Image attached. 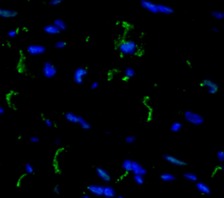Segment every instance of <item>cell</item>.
<instances>
[{"mask_svg":"<svg viewBox=\"0 0 224 198\" xmlns=\"http://www.w3.org/2000/svg\"><path fill=\"white\" fill-rule=\"evenodd\" d=\"M104 133H106V134H110V131H104Z\"/></svg>","mask_w":224,"mask_h":198,"instance_id":"41","label":"cell"},{"mask_svg":"<svg viewBox=\"0 0 224 198\" xmlns=\"http://www.w3.org/2000/svg\"><path fill=\"white\" fill-rule=\"evenodd\" d=\"M183 176H184V178H185L186 180H187V181H193V182L198 181V176H197L196 174H195L190 173V172H186V173H185L184 174H183Z\"/></svg>","mask_w":224,"mask_h":198,"instance_id":"22","label":"cell"},{"mask_svg":"<svg viewBox=\"0 0 224 198\" xmlns=\"http://www.w3.org/2000/svg\"><path fill=\"white\" fill-rule=\"evenodd\" d=\"M96 174L97 175L100 177L102 181L105 183H109L111 180V176L110 174H109L108 171H106L104 169H102V168H96Z\"/></svg>","mask_w":224,"mask_h":198,"instance_id":"12","label":"cell"},{"mask_svg":"<svg viewBox=\"0 0 224 198\" xmlns=\"http://www.w3.org/2000/svg\"><path fill=\"white\" fill-rule=\"evenodd\" d=\"M42 73L44 76H46L47 78H54L57 74V68L54 64L47 62L43 65Z\"/></svg>","mask_w":224,"mask_h":198,"instance_id":"4","label":"cell"},{"mask_svg":"<svg viewBox=\"0 0 224 198\" xmlns=\"http://www.w3.org/2000/svg\"><path fill=\"white\" fill-rule=\"evenodd\" d=\"M158 11H159V13H162L165 15H170L174 13V10L171 6L163 4H158Z\"/></svg>","mask_w":224,"mask_h":198,"instance_id":"15","label":"cell"},{"mask_svg":"<svg viewBox=\"0 0 224 198\" xmlns=\"http://www.w3.org/2000/svg\"><path fill=\"white\" fill-rule=\"evenodd\" d=\"M18 16V12L15 10L0 7V18L3 19H12Z\"/></svg>","mask_w":224,"mask_h":198,"instance_id":"11","label":"cell"},{"mask_svg":"<svg viewBox=\"0 0 224 198\" xmlns=\"http://www.w3.org/2000/svg\"><path fill=\"white\" fill-rule=\"evenodd\" d=\"M81 198H89V196L88 195H83V196H82Z\"/></svg>","mask_w":224,"mask_h":198,"instance_id":"39","label":"cell"},{"mask_svg":"<svg viewBox=\"0 0 224 198\" xmlns=\"http://www.w3.org/2000/svg\"><path fill=\"white\" fill-rule=\"evenodd\" d=\"M44 32L49 35H56L60 33V31L54 24H49V25H46L44 27Z\"/></svg>","mask_w":224,"mask_h":198,"instance_id":"16","label":"cell"},{"mask_svg":"<svg viewBox=\"0 0 224 198\" xmlns=\"http://www.w3.org/2000/svg\"><path fill=\"white\" fill-rule=\"evenodd\" d=\"M196 189L199 190L200 192L203 195H210L211 194V190L210 187L206 184L203 181H196Z\"/></svg>","mask_w":224,"mask_h":198,"instance_id":"13","label":"cell"},{"mask_svg":"<svg viewBox=\"0 0 224 198\" xmlns=\"http://www.w3.org/2000/svg\"><path fill=\"white\" fill-rule=\"evenodd\" d=\"M134 181L138 185H143L144 183V178L142 175H134Z\"/></svg>","mask_w":224,"mask_h":198,"instance_id":"26","label":"cell"},{"mask_svg":"<svg viewBox=\"0 0 224 198\" xmlns=\"http://www.w3.org/2000/svg\"><path fill=\"white\" fill-rule=\"evenodd\" d=\"M44 122H45V124H46V126H47V127L54 126V123H53V121H52V120H50V119H45V120H44Z\"/></svg>","mask_w":224,"mask_h":198,"instance_id":"33","label":"cell"},{"mask_svg":"<svg viewBox=\"0 0 224 198\" xmlns=\"http://www.w3.org/2000/svg\"><path fill=\"white\" fill-rule=\"evenodd\" d=\"M182 127H183L182 123L179 122V121H175L171 126V131H173V132H179L182 129Z\"/></svg>","mask_w":224,"mask_h":198,"instance_id":"24","label":"cell"},{"mask_svg":"<svg viewBox=\"0 0 224 198\" xmlns=\"http://www.w3.org/2000/svg\"><path fill=\"white\" fill-rule=\"evenodd\" d=\"M201 87H207V91L210 94H216L219 89V85L217 84L216 83H215L214 81H212L211 79H209V78L204 79L201 82Z\"/></svg>","mask_w":224,"mask_h":198,"instance_id":"6","label":"cell"},{"mask_svg":"<svg viewBox=\"0 0 224 198\" xmlns=\"http://www.w3.org/2000/svg\"><path fill=\"white\" fill-rule=\"evenodd\" d=\"M98 86H99V83H96V82H94L93 83L91 84V86H90V88H91V89H96V88H98Z\"/></svg>","mask_w":224,"mask_h":198,"instance_id":"35","label":"cell"},{"mask_svg":"<svg viewBox=\"0 0 224 198\" xmlns=\"http://www.w3.org/2000/svg\"><path fill=\"white\" fill-rule=\"evenodd\" d=\"M131 172L134 174V175H142V176L145 175L147 173L146 169L138 161H132Z\"/></svg>","mask_w":224,"mask_h":198,"instance_id":"7","label":"cell"},{"mask_svg":"<svg viewBox=\"0 0 224 198\" xmlns=\"http://www.w3.org/2000/svg\"><path fill=\"white\" fill-rule=\"evenodd\" d=\"M141 6L145 10L149 11L150 13H159L158 11V4H155L152 1H149V0H142L140 2Z\"/></svg>","mask_w":224,"mask_h":198,"instance_id":"8","label":"cell"},{"mask_svg":"<svg viewBox=\"0 0 224 198\" xmlns=\"http://www.w3.org/2000/svg\"><path fill=\"white\" fill-rule=\"evenodd\" d=\"M78 125H79L82 129H84V130H89V129L91 128V125H90L87 120H85L84 118H81L80 116H79Z\"/></svg>","mask_w":224,"mask_h":198,"instance_id":"20","label":"cell"},{"mask_svg":"<svg viewBox=\"0 0 224 198\" xmlns=\"http://www.w3.org/2000/svg\"><path fill=\"white\" fill-rule=\"evenodd\" d=\"M160 179L164 181H173L176 180V177L170 173H164L160 174Z\"/></svg>","mask_w":224,"mask_h":198,"instance_id":"21","label":"cell"},{"mask_svg":"<svg viewBox=\"0 0 224 198\" xmlns=\"http://www.w3.org/2000/svg\"><path fill=\"white\" fill-rule=\"evenodd\" d=\"M25 174H33L34 172V167L30 164V163H27V164L25 165Z\"/></svg>","mask_w":224,"mask_h":198,"instance_id":"29","label":"cell"},{"mask_svg":"<svg viewBox=\"0 0 224 198\" xmlns=\"http://www.w3.org/2000/svg\"><path fill=\"white\" fill-rule=\"evenodd\" d=\"M62 3L61 0H50L48 4L52 5V6H56V5H59Z\"/></svg>","mask_w":224,"mask_h":198,"instance_id":"31","label":"cell"},{"mask_svg":"<svg viewBox=\"0 0 224 198\" xmlns=\"http://www.w3.org/2000/svg\"><path fill=\"white\" fill-rule=\"evenodd\" d=\"M30 141L32 143H38L39 141V139L38 137H36V136H33V137L30 138Z\"/></svg>","mask_w":224,"mask_h":198,"instance_id":"34","label":"cell"},{"mask_svg":"<svg viewBox=\"0 0 224 198\" xmlns=\"http://www.w3.org/2000/svg\"><path fill=\"white\" fill-rule=\"evenodd\" d=\"M54 25H55L60 32H63V31L67 29V24H66V22L62 20V19H55V22H54Z\"/></svg>","mask_w":224,"mask_h":198,"instance_id":"18","label":"cell"},{"mask_svg":"<svg viewBox=\"0 0 224 198\" xmlns=\"http://www.w3.org/2000/svg\"><path fill=\"white\" fill-rule=\"evenodd\" d=\"M4 113V109L3 106L0 105V115H2V114Z\"/></svg>","mask_w":224,"mask_h":198,"instance_id":"37","label":"cell"},{"mask_svg":"<svg viewBox=\"0 0 224 198\" xmlns=\"http://www.w3.org/2000/svg\"><path fill=\"white\" fill-rule=\"evenodd\" d=\"M163 158L164 160H165L166 161H168L169 163H171L172 165H174V166H179V167H184V166H186V162L184 161V160H180L178 159L176 157H174L173 155H170V154H164L163 155Z\"/></svg>","mask_w":224,"mask_h":198,"instance_id":"9","label":"cell"},{"mask_svg":"<svg viewBox=\"0 0 224 198\" xmlns=\"http://www.w3.org/2000/svg\"><path fill=\"white\" fill-rule=\"evenodd\" d=\"M87 190L96 196H102V190L103 186L100 184H90L87 187Z\"/></svg>","mask_w":224,"mask_h":198,"instance_id":"10","label":"cell"},{"mask_svg":"<svg viewBox=\"0 0 224 198\" xmlns=\"http://www.w3.org/2000/svg\"><path fill=\"white\" fill-rule=\"evenodd\" d=\"M212 16L213 18H215L217 20H221L224 19V14L221 12H218V11H214L212 12Z\"/></svg>","mask_w":224,"mask_h":198,"instance_id":"25","label":"cell"},{"mask_svg":"<svg viewBox=\"0 0 224 198\" xmlns=\"http://www.w3.org/2000/svg\"><path fill=\"white\" fill-rule=\"evenodd\" d=\"M212 30H213L215 33H219V32H220V31H219V29H218V28H216V27H213V28H212Z\"/></svg>","mask_w":224,"mask_h":198,"instance_id":"38","label":"cell"},{"mask_svg":"<svg viewBox=\"0 0 224 198\" xmlns=\"http://www.w3.org/2000/svg\"><path fill=\"white\" fill-rule=\"evenodd\" d=\"M66 46H67L66 41H64V40H59L58 42H56L55 46V48H57V49H63L64 47H66Z\"/></svg>","mask_w":224,"mask_h":198,"instance_id":"28","label":"cell"},{"mask_svg":"<svg viewBox=\"0 0 224 198\" xmlns=\"http://www.w3.org/2000/svg\"><path fill=\"white\" fill-rule=\"evenodd\" d=\"M117 198H125V197H123V195H118V196H117Z\"/></svg>","mask_w":224,"mask_h":198,"instance_id":"43","label":"cell"},{"mask_svg":"<svg viewBox=\"0 0 224 198\" xmlns=\"http://www.w3.org/2000/svg\"><path fill=\"white\" fill-rule=\"evenodd\" d=\"M27 53L31 55H41L46 53V47L43 45H39V44H32L29 45L26 48Z\"/></svg>","mask_w":224,"mask_h":198,"instance_id":"5","label":"cell"},{"mask_svg":"<svg viewBox=\"0 0 224 198\" xmlns=\"http://www.w3.org/2000/svg\"><path fill=\"white\" fill-rule=\"evenodd\" d=\"M184 118L186 122H188L193 126H201L204 123V118L201 114L196 113L191 110H186L184 113Z\"/></svg>","mask_w":224,"mask_h":198,"instance_id":"2","label":"cell"},{"mask_svg":"<svg viewBox=\"0 0 224 198\" xmlns=\"http://www.w3.org/2000/svg\"><path fill=\"white\" fill-rule=\"evenodd\" d=\"M18 32H19V29H18V28L10 30L8 33H7V36H8L9 38H15L18 34Z\"/></svg>","mask_w":224,"mask_h":198,"instance_id":"27","label":"cell"},{"mask_svg":"<svg viewBox=\"0 0 224 198\" xmlns=\"http://www.w3.org/2000/svg\"><path fill=\"white\" fill-rule=\"evenodd\" d=\"M22 30H23V31H26V32H27V31H28V28H26V27H23V28H22Z\"/></svg>","mask_w":224,"mask_h":198,"instance_id":"40","label":"cell"},{"mask_svg":"<svg viewBox=\"0 0 224 198\" xmlns=\"http://www.w3.org/2000/svg\"><path fill=\"white\" fill-rule=\"evenodd\" d=\"M88 75V69L86 67H77L74 72V82L76 84L81 85L84 82V78Z\"/></svg>","mask_w":224,"mask_h":198,"instance_id":"3","label":"cell"},{"mask_svg":"<svg viewBox=\"0 0 224 198\" xmlns=\"http://www.w3.org/2000/svg\"><path fill=\"white\" fill-rule=\"evenodd\" d=\"M216 155H217V158H218V160H220L221 162H222L224 160V152L223 151H218L217 152V153H216Z\"/></svg>","mask_w":224,"mask_h":198,"instance_id":"32","label":"cell"},{"mask_svg":"<svg viewBox=\"0 0 224 198\" xmlns=\"http://www.w3.org/2000/svg\"><path fill=\"white\" fill-rule=\"evenodd\" d=\"M102 196L105 198H113L116 196V190L112 186H103Z\"/></svg>","mask_w":224,"mask_h":198,"instance_id":"14","label":"cell"},{"mask_svg":"<svg viewBox=\"0 0 224 198\" xmlns=\"http://www.w3.org/2000/svg\"><path fill=\"white\" fill-rule=\"evenodd\" d=\"M55 145H58V144H59V141H58V140H55Z\"/></svg>","mask_w":224,"mask_h":198,"instance_id":"42","label":"cell"},{"mask_svg":"<svg viewBox=\"0 0 224 198\" xmlns=\"http://www.w3.org/2000/svg\"><path fill=\"white\" fill-rule=\"evenodd\" d=\"M134 141H136L135 136H128V137L125 138V142H126L127 144L133 143Z\"/></svg>","mask_w":224,"mask_h":198,"instance_id":"30","label":"cell"},{"mask_svg":"<svg viewBox=\"0 0 224 198\" xmlns=\"http://www.w3.org/2000/svg\"><path fill=\"white\" fill-rule=\"evenodd\" d=\"M118 49L122 55H134L138 50V45L133 40H123L119 43Z\"/></svg>","mask_w":224,"mask_h":198,"instance_id":"1","label":"cell"},{"mask_svg":"<svg viewBox=\"0 0 224 198\" xmlns=\"http://www.w3.org/2000/svg\"><path fill=\"white\" fill-rule=\"evenodd\" d=\"M136 75V72L134 70V68H132L131 67H126L124 69V72H123V76H124V78L126 79H131L132 77H134Z\"/></svg>","mask_w":224,"mask_h":198,"instance_id":"19","label":"cell"},{"mask_svg":"<svg viewBox=\"0 0 224 198\" xmlns=\"http://www.w3.org/2000/svg\"><path fill=\"white\" fill-rule=\"evenodd\" d=\"M131 168H132V160H124L123 162V169L126 172V173H130L131 172Z\"/></svg>","mask_w":224,"mask_h":198,"instance_id":"23","label":"cell"},{"mask_svg":"<svg viewBox=\"0 0 224 198\" xmlns=\"http://www.w3.org/2000/svg\"><path fill=\"white\" fill-rule=\"evenodd\" d=\"M65 118L68 122L73 123V124H78L79 116H77L76 114L73 113V112H67V113H65Z\"/></svg>","mask_w":224,"mask_h":198,"instance_id":"17","label":"cell"},{"mask_svg":"<svg viewBox=\"0 0 224 198\" xmlns=\"http://www.w3.org/2000/svg\"><path fill=\"white\" fill-rule=\"evenodd\" d=\"M54 192H55V194L59 195L60 194V188L59 186H55V188H54Z\"/></svg>","mask_w":224,"mask_h":198,"instance_id":"36","label":"cell"}]
</instances>
